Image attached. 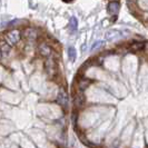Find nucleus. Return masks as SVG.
I'll use <instances>...</instances> for the list:
<instances>
[{
    "mask_svg": "<svg viewBox=\"0 0 148 148\" xmlns=\"http://www.w3.org/2000/svg\"><path fill=\"white\" fill-rule=\"evenodd\" d=\"M21 38H22V31L19 29H17V28L10 29L9 31H7L6 35L3 36V39H5L11 47H14V46L19 44V41L21 40Z\"/></svg>",
    "mask_w": 148,
    "mask_h": 148,
    "instance_id": "nucleus-1",
    "label": "nucleus"
},
{
    "mask_svg": "<svg viewBox=\"0 0 148 148\" xmlns=\"http://www.w3.org/2000/svg\"><path fill=\"white\" fill-rule=\"evenodd\" d=\"M45 71L48 78H55L57 76V62L53 58V56L47 58L45 61Z\"/></svg>",
    "mask_w": 148,
    "mask_h": 148,
    "instance_id": "nucleus-2",
    "label": "nucleus"
},
{
    "mask_svg": "<svg viewBox=\"0 0 148 148\" xmlns=\"http://www.w3.org/2000/svg\"><path fill=\"white\" fill-rule=\"evenodd\" d=\"M22 38L29 42L37 41L39 38V29L35 27H26L22 30Z\"/></svg>",
    "mask_w": 148,
    "mask_h": 148,
    "instance_id": "nucleus-3",
    "label": "nucleus"
},
{
    "mask_svg": "<svg viewBox=\"0 0 148 148\" xmlns=\"http://www.w3.org/2000/svg\"><path fill=\"white\" fill-rule=\"evenodd\" d=\"M37 52L41 58H45V59H47V58H49V57L53 56L52 47L48 44V42H46V41H41V42L38 44Z\"/></svg>",
    "mask_w": 148,
    "mask_h": 148,
    "instance_id": "nucleus-4",
    "label": "nucleus"
},
{
    "mask_svg": "<svg viewBox=\"0 0 148 148\" xmlns=\"http://www.w3.org/2000/svg\"><path fill=\"white\" fill-rule=\"evenodd\" d=\"M56 101L57 104L60 105L62 108H67L68 107V96H67V92L61 88L58 92V95L56 97Z\"/></svg>",
    "mask_w": 148,
    "mask_h": 148,
    "instance_id": "nucleus-5",
    "label": "nucleus"
},
{
    "mask_svg": "<svg viewBox=\"0 0 148 148\" xmlns=\"http://www.w3.org/2000/svg\"><path fill=\"white\" fill-rule=\"evenodd\" d=\"M11 49V46L8 44L5 39L0 40V60L3 58H7L9 56V52Z\"/></svg>",
    "mask_w": 148,
    "mask_h": 148,
    "instance_id": "nucleus-6",
    "label": "nucleus"
},
{
    "mask_svg": "<svg viewBox=\"0 0 148 148\" xmlns=\"http://www.w3.org/2000/svg\"><path fill=\"white\" fill-rule=\"evenodd\" d=\"M119 11V2L117 1H111L108 5V12L111 16H116Z\"/></svg>",
    "mask_w": 148,
    "mask_h": 148,
    "instance_id": "nucleus-7",
    "label": "nucleus"
},
{
    "mask_svg": "<svg viewBox=\"0 0 148 148\" xmlns=\"http://www.w3.org/2000/svg\"><path fill=\"white\" fill-rule=\"evenodd\" d=\"M74 103L77 107H82V105L85 104V97L82 96V94H76V96L74 98Z\"/></svg>",
    "mask_w": 148,
    "mask_h": 148,
    "instance_id": "nucleus-8",
    "label": "nucleus"
},
{
    "mask_svg": "<svg viewBox=\"0 0 148 148\" xmlns=\"http://www.w3.org/2000/svg\"><path fill=\"white\" fill-rule=\"evenodd\" d=\"M89 85H90V80L89 79H86V78H82L79 82H78V87L79 89L84 90L85 88H87Z\"/></svg>",
    "mask_w": 148,
    "mask_h": 148,
    "instance_id": "nucleus-9",
    "label": "nucleus"
},
{
    "mask_svg": "<svg viewBox=\"0 0 148 148\" xmlns=\"http://www.w3.org/2000/svg\"><path fill=\"white\" fill-rule=\"evenodd\" d=\"M68 57H69V60H70V61H75V60H76L77 52H76V49H75L74 47H69V48H68Z\"/></svg>",
    "mask_w": 148,
    "mask_h": 148,
    "instance_id": "nucleus-10",
    "label": "nucleus"
},
{
    "mask_svg": "<svg viewBox=\"0 0 148 148\" xmlns=\"http://www.w3.org/2000/svg\"><path fill=\"white\" fill-rule=\"evenodd\" d=\"M69 27H70V30H71V31H76V30H77V19H76L75 17H73V18L70 19Z\"/></svg>",
    "mask_w": 148,
    "mask_h": 148,
    "instance_id": "nucleus-11",
    "label": "nucleus"
},
{
    "mask_svg": "<svg viewBox=\"0 0 148 148\" xmlns=\"http://www.w3.org/2000/svg\"><path fill=\"white\" fill-rule=\"evenodd\" d=\"M65 2H71V1H74V0H64Z\"/></svg>",
    "mask_w": 148,
    "mask_h": 148,
    "instance_id": "nucleus-12",
    "label": "nucleus"
}]
</instances>
